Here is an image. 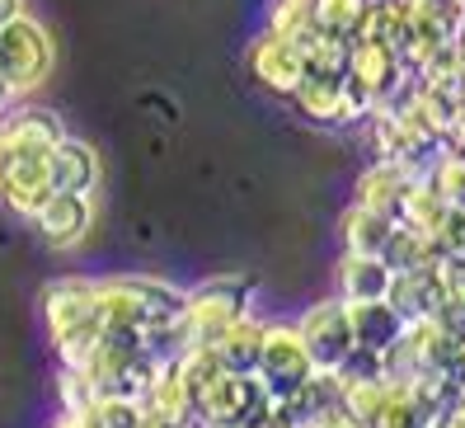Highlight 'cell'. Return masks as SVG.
Here are the masks:
<instances>
[{
    "label": "cell",
    "mask_w": 465,
    "mask_h": 428,
    "mask_svg": "<svg viewBox=\"0 0 465 428\" xmlns=\"http://www.w3.org/2000/svg\"><path fill=\"white\" fill-rule=\"evenodd\" d=\"M52 198V174H47V155L38 151H15L10 170H5V189H0V203L19 217L34 222V212Z\"/></svg>",
    "instance_id": "11"
},
{
    "label": "cell",
    "mask_w": 465,
    "mask_h": 428,
    "mask_svg": "<svg viewBox=\"0 0 465 428\" xmlns=\"http://www.w3.org/2000/svg\"><path fill=\"white\" fill-rule=\"evenodd\" d=\"M348 315H352V339H358V349L386 353L404 330V315L391 302H358V306H348Z\"/></svg>",
    "instance_id": "21"
},
{
    "label": "cell",
    "mask_w": 465,
    "mask_h": 428,
    "mask_svg": "<svg viewBox=\"0 0 465 428\" xmlns=\"http://www.w3.org/2000/svg\"><path fill=\"white\" fill-rule=\"evenodd\" d=\"M320 428H362L358 419H348V414H334V419H324Z\"/></svg>",
    "instance_id": "37"
},
{
    "label": "cell",
    "mask_w": 465,
    "mask_h": 428,
    "mask_svg": "<svg viewBox=\"0 0 465 428\" xmlns=\"http://www.w3.org/2000/svg\"><path fill=\"white\" fill-rule=\"evenodd\" d=\"M52 62H57V47H52V34L34 15H19L0 29V75L10 80V90L19 99L47 85Z\"/></svg>",
    "instance_id": "3"
},
{
    "label": "cell",
    "mask_w": 465,
    "mask_h": 428,
    "mask_svg": "<svg viewBox=\"0 0 465 428\" xmlns=\"http://www.w3.org/2000/svg\"><path fill=\"white\" fill-rule=\"evenodd\" d=\"M43 320L47 339L57 349L62 367H80L104 339V306H99V283L90 278H62L43 292Z\"/></svg>",
    "instance_id": "1"
},
{
    "label": "cell",
    "mask_w": 465,
    "mask_h": 428,
    "mask_svg": "<svg viewBox=\"0 0 465 428\" xmlns=\"http://www.w3.org/2000/svg\"><path fill=\"white\" fill-rule=\"evenodd\" d=\"M94 428H142L146 410L136 400H118V395H99V405L90 410Z\"/></svg>",
    "instance_id": "29"
},
{
    "label": "cell",
    "mask_w": 465,
    "mask_h": 428,
    "mask_svg": "<svg viewBox=\"0 0 465 428\" xmlns=\"http://www.w3.org/2000/svg\"><path fill=\"white\" fill-rule=\"evenodd\" d=\"M292 104L301 109V118L324 123V127H343V123H352V114H348V90H343V75L306 71V80L296 85Z\"/></svg>",
    "instance_id": "14"
},
{
    "label": "cell",
    "mask_w": 465,
    "mask_h": 428,
    "mask_svg": "<svg viewBox=\"0 0 465 428\" xmlns=\"http://www.w3.org/2000/svg\"><path fill=\"white\" fill-rule=\"evenodd\" d=\"M343 75L381 109V104H395V99L404 95V85L414 80V66H409L400 52L386 47V43L352 38V43H348V71H343Z\"/></svg>",
    "instance_id": "5"
},
{
    "label": "cell",
    "mask_w": 465,
    "mask_h": 428,
    "mask_svg": "<svg viewBox=\"0 0 465 428\" xmlns=\"http://www.w3.org/2000/svg\"><path fill=\"white\" fill-rule=\"evenodd\" d=\"M460 10H465V0H460Z\"/></svg>",
    "instance_id": "40"
},
{
    "label": "cell",
    "mask_w": 465,
    "mask_h": 428,
    "mask_svg": "<svg viewBox=\"0 0 465 428\" xmlns=\"http://www.w3.org/2000/svg\"><path fill=\"white\" fill-rule=\"evenodd\" d=\"M188 292L165 283V278H104L99 283V306H104V330H151V325H170L183 315Z\"/></svg>",
    "instance_id": "2"
},
{
    "label": "cell",
    "mask_w": 465,
    "mask_h": 428,
    "mask_svg": "<svg viewBox=\"0 0 465 428\" xmlns=\"http://www.w3.org/2000/svg\"><path fill=\"white\" fill-rule=\"evenodd\" d=\"M339 235H343V250L348 254H386L391 235H395V217L386 212H371L362 203H352L339 222Z\"/></svg>",
    "instance_id": "20"
},
{
    "label": "cell",
    "mask_w": 465,
    "mask_h": 428,
    "mask_svg": "<svg viewBox=\"0 0 465 428\" xmlns=\"http://www.w3.org/2000/svg\"><path fill=\"white\" fill-rule=\"evenodd\" d=\"M296 330H301V339H306L315 372H339L343 358L358 349V339H352V315H348L343 297H324V302L306 306L301 320H296Z\"/></svg>",
    "instance_id": "6"
},
{
    "label": "cell",
    "mask_w": 465,
    "mask_h": 428,
    "mask_svg": "<svg viewBox=\"0 0 465 428\" xmlns=\"http://www.w3.org/2000/svg\"><path fill=\"white\" fill-rule=\"evenodd\" d=\"M391 283H395V269L381 254H348L339 259V297L348 306L358 302H386L391 297Z\"/></svg>",
    "instance_id": "15"
},
{
    "label": "cell",
    "mask_w": 465,
    "mask_h": 428,
    "mask_svg": "<svg viewBox=\"0 0 465 428\" xmlns=\"http://www.w3.org/2000/svg\"><path fill=\"white\" fill-rule=\"evenodd\" d=\"M207 428H250V423H207Z\"/></svg>",
    "instance_id": "39"
},
{
    "label": "cell",
    "mask_w": 465,
    "mask_h": 428,
    "mask_svg": "<svg viewBox=\"0 0 465 428\" xmlns=\"http://www.w3.org/2000/svg\"><path fill=\"white\" fill-rule=\"evenodd\" d=\"M15 99H19V95L10 90V80H5V75H0V118H5V114L15 109Z\"/></svg>",
    "instance_id": "36"
},
{
    "label": "cell",
    "mask_w": 465,
    "mask_h": 428,
    "mask_svg": "<svg viewBox=\"0 0 465 428\" xmlns=\"http://www.w3.org/2000/svg\"><path fill=\"white\" fill-rule=\"evenodd\" d=\"M47 174H52V194H94L99 189V151L80 137H62L47 151Z\"/></svg>",
    "instance_id": "13"
},
{
    "label": "cell",
    "mask_w": 465,
    "mask_h": 428,
    "mask_svg": "<svg viewBox=\"0 0 465 428\" xmlns=\"http://www.w3.org/2000/svg\"><path fill=\"white\" fill-rule=\"evenodd\" d=\"M52 428H94V419H90V414H66V410H62Z\"/></svg>",
    "instance_id": "34"
},
{
    "label": "cell",
    "mask_w": 465,
    "mask_h": 428,
    "mask_svg": "<svg viewBox=\"0 0 465 428\" xmlns=\"http://www.w3.org/2000/svg\"><path fill=\"white\" fill-rule=\"evenodd\" d=\"M34 226L47 240L52 250H75L80 240L90 235L94 226V203L85 194H52L38 212H34Z\"/></svg>",
    "instance_id": "10"
},
{
    "label": "cell",
    "mask_w": 465,
    "mask_h": 428,
    "mask_svg": "<svg viewBox=\"0 0 465 428\" xmlns=\"http://www.w3.org/2000/svg\"><path fill=\"white\" fill-rule=\"evenodd\" d=\"M254 428H301V423H292V419H287V410L278 405V400H272V410H268V414H263Z\"/></svg>",
    "instance_id": "32"
},
{
    "label": "cell",
    "mask_w": 465,
    "mask_h": 428,
    "mask_svg": "<svg viewBox=\"0 0 465 428\" xmlns=\"http://www.w3.org/2000/svg\"><path fill=\"white\" fill-rule=\"evenodd\" d=\"M381 259H386L395 274H414V269H437V264H442V250H437L432 235L395 222V235H391V245H386Z\"/></svg>",
    "instance_id": "22"
},
{
    "label": "cell",
    "mask_w": 465,
    "mask_h": 428,
    "mask_svg": "<svg viewBox=\"0 0 465 428\" xmlns=\"http://www.w3.org/2000/svg\"><path fill=\"white\" fill-rule=\"evenodd\" d=\"M263 330H268V320H259V315L250 311L244 320H235V325H231L222 339H216V343H207V349L222 358L226 372L254 377V372H259V353H263Z\"/></svg>",
    "instance_id": "19"
},
{
    "label": "cell",
    "mask_w": 465,
    "mask_h": 428,
    "mask_svg": "<svg viewBox=\"0 0 465 428\" xmlns=\"http://www.w3.org/2000/svg\"><path fill=\"white\" fill-rule=\"evenodd\" d=\"M10 137H5V127H0V189H5V170H10Z\"/></svg>",
    "instance_id": "35"
},
{
    "label": "cell",
    "mask_w": 465,
    "mask_h": 428,
    "mask_svg": "<svg viewBox=\"0 0 465 428\" xmlns=\"http://www.w3.org/2000/svg\"><path fill=\"white\" fill-rule=\"evenodd\" d=\"M311 372H315V363H311V349H306V339H301L296 325H268L263 330V353H259L254 377L263 382V391L272 400H287Z\"/></svg>",
    "instance_id": "7"
},
{
    "label": "cell",
    "mask_w": 465,
    "mask_h": 428,
    "mask_svg": "<svg viewBox=\"0 0 465 428\" xmlns=\"http://www.w3.org/2000/svg\"><path fill=\"white\" fill-rule=\"evenodd\" d=\"M391 391H395V382H386V377H376V382H339V410L348 419H358L362 428H371L376 414L386 410Z\"/></svg>",
    "instance_id": "24"
},
{
    "label": "cell",
    "mask_w": 465,
    "mask_h": 428,
    "mask_svg": "<svg viewBox=\"0 0 465 428\" xmlns=\"http://www.w3.org/2000/svg\"><path fill=\"white\" fill-rule=\"evenodd\" d=\"M244 66H250L254 85H263L268 95H282V99H292L296 85L306 80V57H301V47L287 43V38H278V34H268V29L250 43Z\"/></svg>",
    "instance_id": "8"
},
{
    "label": "cell",
    "mask_w": 465,
    "mask_h": 428,
    "mask_svg": "<svg viewBox=\"0 0 465 428\" xmlns=\"http://www.w3.org/2000/svg\"><path fill=\"white\" fill-rule=\"evenodd\" d=\"M263 29L301 47V43H306V38L320 29V19H315V10L296 5V0H272V10H268V24H263Z\"/></svg>",
    "instance_id": "25"
},
{
    "label": "cell",
    "mask_w": 465,
    "mask_h": 428,
    "mask_svg": "<svg viewBox=\"0 0 465 428\" xmlns=\"http://www.w3.org/2000/svg\"><path fill=\"white\" fill-rule=\"evenodd\" d=\"M278 405L287 410L292 423H301V428H320L324 419L343 414V410H339V377H334V372H311V377L301 382L287 400H278Z\"/></svg>",
    "instance_id": "17"
},
{
    "label": "cell",
    "mask_w": 465,
    "mask_h": 428,
    "mask_svg": "<svg viewBox=\"0 0 465 428\" xmlns=\"http://www.w3.org/2000/svg\"><path fill=\"white\" fill-rule=\"evenodd\" d=\"M250 302H254V283L250 278H212V283L193 287L188 302H183L188 339L193 343H216L235 320L250 315Z\"/></svg>",
    "instance_id": "4"
},
{
    "label": "cell",
    "mask_w": 465,
    "mask_h": 428,
    "mask_svg": "<svg viewBox=\"0 0 465 428\" xmlns=\"http://www.w3.org/2000/svg\"><path fill=\"white\" fill-rule=\"evenodd\" d=\"M272 410V395L263 391L259 377H240V372H226L222 382L212 386V395L203 400L198 410V423H259L263 414Z\"/></svg>",
    "instance_id": "9"
},
{
    "label": "cell",
    "mask_w": 465,
    "mask_h": 428,
    "mask_svg": "<svg viewBox=\"0 0 465 428\" xmlns=\"http://www.w3.org/2000/svg\"><path fill=\"white\" fill-rule=\"evenodd\" d=\"M428 184L442 194L451 207H465V151L456 146H442V155L428 165Z\"/></svg>",
    "instance_id": "26"
},
{
    "label": "cell",
    "mask_w": 465,
    "mask_h": 428,
    "mask_svg": "<svg viewBox=\"0 0 465 428\" xmlns=\"http://www.w3.org/2000/svg\"><path fill=\"white\" fill-rule=\"evenodd\" d=\"M432 240H437V250H442V259H460L465 264V207H451Z\"/></svg>",
    "instance_id": "30"
},
{
    "label": "cell",
    "mask_w": 465,
    "mask_h": 428,
    "mask_svg": "<svg viewBox=\"0 0 465 428\" xmlns=\"http://www.w3.org/2000/svg\"><path fill=\"white\" fill-rule=\"evenodd\" d=\"M367 15V0H324V5L315 10L320 29H330L339 38H358V24Z\"/></svg>",
    "instance_id": "28"
},
{
    "label": "cell",
    "mask_w": 465,
    "mask_h": 428,
    "mask_svg": "<svg viewBox=\"0 0 465 428\" xmlns=\"http://www.w3.org/2000/svg\"><path fill=\"white\" fill-rule=\"evenodd\" d=\"M57 395H62V410H66V414H90V410L99 405V391H94V382H90L80 367H62Z\"/></svg>",
    "instance_id": "27"
},
{
    "label": "cell",
    "mask_w": 465,
    "mask_h": 428,
    "mask_svg": "<svg viewBox=\"0 0 465 428\" xmlns=\"http://www.w3.org/2000/svg\"><path fill=\"white\" fill-rule=\"evenodd\" d=\"M19 15H29V5H24V0H0V29H5L10 19H19Z\"/></svg>",
    "instance_id": "33"
},
{
    "label": "cell",
    "mask_w": 465,
    "mask_h": 428,
    "mask_svg": "<svg viewBox=\"0 0 465 428\" xmlns=\"http://www.w3.org/2000/svg\"><path fill=\"white\" fill-rule=\"evenodd\" d=\"M0 127H5V137H10V151H38V155H47L66 137L62 118L52 109H43V104H15V109L0 118Z\"/></svg>",
    "instance_id": "16"
},
{
    "label": "cell",
    "mask_w": 465,
    "mask_h": 428,
    "mask_svg": "<svg viewBox=\"0 0 465 428\" xmlns=\"http://www.w3.org/2000/svg\"><path fill=\"white\" fill-rule=\"evenodd\" d=\"M437 428H465V395H456L451 405L437 414Z\"/></svg>",
    "instance_id": "31"
},
{
    "label": "cell",
    "mask_w": 465,
    "mask_h": 428,
    "mask_svg": "<svg viewBox=\"0 0 465 428\" xmlns=\"http://www.w3.org/2000/svg\"><path fill=\"white\" fill-rule=\"evenodd\" d=\"M447 212H451V203L432 189V184H428V170H423L414 184H409L404 207H400V222L414 226V231H423V235H437V226L447 222Z\"/></svg>",
    "instance_id": "23"
},
{
    "label": "cell",
    "mask_w": 465,
    "mask_h": 428,
    "mask_svg": "<svg viewBox=\"0 0 465 428\" xmlns=\"http://www.w3.org/2000/svg\"><path fill=\"white\" fill-rule=\"evenodd\" d=\"M296 5H306V10H320V5H324V0H296Z\"/></svg>",
    "instance_id": "38"
},
{
    "label": "cell",
    "mask_w": 465,
    "mask_h": 428,
    "mask_svg": "<svg viewBox=\"0 0 465 428\" xmlns=\"http://www.w3.org/2000/svg\"><path fill=\"white\" fill-rule=\"evenodd\" d=\"M423 170L414 165H400V160H371V165L358 174V198L352 203H362L371 212H386V217L400 222V207H404V194H409V184H414Z\"/></svg>",
    "instance_id": "12"
},
{
    "label": "cell",
    "mask_w": 465,
    "mask_h": 428,
    "mask_svg": "<svg viewBox=\"0 0 465 428\" xmlns=\"http://www.w3.org/2000/svg\"><path fill=\"white\" fill-rule=\"evenodd\" d=\"M404 320H428L437 306L447 302V278L442 269H414V274H395L391 297H386Z\"/></svg>",
    "instance_id": "18"
}]
</instances>
